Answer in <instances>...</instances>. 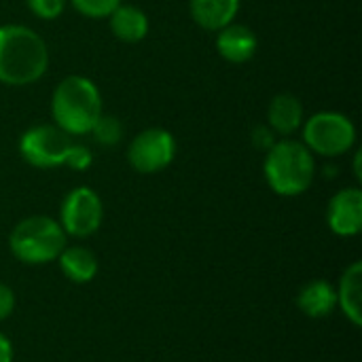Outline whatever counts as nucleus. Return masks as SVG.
I'll use <instances>...</instances> for the list:
<instances>
[{
	"instance_id": "nucleus-1",
	"label": "nucleus",
	"mask_w": 362,
	"mask_h": 362,
	"mask_svg": "<svg viewBox=\"0 0 362 362\" xmlns=\"http://www.w3.org/2000/svg\"><path fill=\"white\" fill-rule=\"evenodd\" d=\"M49 68L47 42L21 23L0 25V83L25 87L45 76Z\"/></svg>"
},
{
	"instance_id": "nucleus-2",
	"label": "nucleus",
	"mask_w": 362,
	"mask_h": 362,
	"mask_svg": "<svg viewBox=\"0 0 362 362\" xmlns=\"http://www.w3.org/2000/svg\"><path fill=\"white\" fill-rule=\"evenodd\" d=\"M102 115V95L91 78L70 74L53 89V125H57L68 136H87Z\"/></svg>"
},
{
	"instance_id": "nucleus-3",
	"label": "nucleus",
	"mask_w": 362,
	"mask_h": 362,
	"mask_svg": "<svg viewBox=\"0 0 362 362\" xmlns=\"http://www.w3.org/2000/svg\"><path fill=\"white\" fill-rule=\"evenodd\" d=\"M267 187L280 197L303 195L316 178V159L303 142L284 138L276 140L263 159Z\"/></svg>"
},
{
	"instance_id": "nucleus-4",
	"label": "nucleus",
	"mask_w": 362,
	"mask_h": 362,
	"mask_svg": "<svg viewBox=\"0 0 362 362\" xmlns=\"http://www.w3.org/2000/svg\"><path fill=\"white\" fill-rule=\"evenodd\" d=\"M68 246L57 218L47 214H32L21 218L8 235L11 255L23 265H49L55 263L62 250Z\"/></svg>"
},
{
	"instance_id": "nucleus-5",
	"label": "nucleus",
	"mask_w": 362,
	"mask_h": 362,
	"mask_svg": "<svg viewBox=\"0 0 362 362\" xmlns=\"http://www.w3.org/2000/svg\"><path fill=\"white\" fill-rule=\"evenodd\" d=\"M303 144L312 155L320 157H341L350 153L356 144V127L350 117L322 110L303 121Z\"/></svg>"
},
{
	"instance_id": "nucleus-6",
	"label": "nucleus",
	"mask_w": 362,
	"mask_h": 362,
	"mask_svg": "<svg viewBox=\"0 0 362 362\" xmlns=\"http://www.w3.org/2000/svg\"><path fill=\"white\" fill-rule=\"evenodd\" d=\"M74 140L57 125H34L19 138L21 159L38 170H53L66 165Z\"/></svg>"
},
{
	"instance_id": "nucleus-7",
	"label": "nucleus",
	"mask_w": 362,
	"mask_h": 362,
	"mask_svg": "<svg viewBox=\"0 0 362 362\" xmlns=\"http://www.w3.org/2000/svg\"><path fill=\"white\" fill-rule=\"evenodd\" d=\"M104 221V204L100 195L89 187H76L72 189L62 206H59V218L64 233L68 238L85 240L98 233Z\"/></svg>"
},
{
	"instance_id": "nucleus-8",
	"label": "nucleus",
	"mask_w": 362,
	"mask_h": 362,
	"mask_svg": "<svg viewBox=\"0 0 362 362\" xmlns=\"http://www.w3.org/2000/svg\"><path fill=\"white\" fill-rule=\"evenodd\" d=\"M176 159V140L163 127H148L134 136L127 146V161L138 174H159Z\"/></svg>"
},
{
	"instance_id": "nucleus-9",
	"label": "nucleus",
	"mask_w": 362,
	"mask_h": 362,
	"mask_svg": "<svg viewBox=\"0 0 362 362\" xmlns=\"http://www.w3.org/2000/svg\"><path fill=\"white\" fill-rule=\"evenodd\" d=\"M327 225L339 238H354L362 231V191L346 187L327 206Z\"/></svg>"
},
{
	"instance_id": "nucleus-10",
	"label": "nucleus",
	"mask_w": 362,
	"mask_h": 362,
	"mask_svg": "<svg viewBox=\"0 0 362 362\" xmlns=\"http://www.w3.org/2000/svg\"><path fill=\"white\" fill-rule=\"evenodd\" d=\"M216 51L229 64H246L259 51L257 34L244 23H229L216 32Z\"/></svg>"
},
{
	"instance_id": "nucleus-11",
	"label": "nucleus",
	"mask_w": 362,
	"mask_h": 362,
	"mask_svg": "<svg viewBox=\"0 0 362 362\" xmlns=\"http://www.w3.org/2000/svg\"><path fill=\"white\" fill-rule=\"evenodd\" d=\"M295 303L299 312L312 320H322L329 318L337 310V293L335 284L329 280H310L308 284L301 286V291L295 297Z\"/></svg>"
},
{
	"instance_id": "nucleus-12",
	"label": "nucleus",
	"mask_w": 362,
	"mask_h": 362,
	"mask_svg": "<svg viewBox=\"0 0 362 362\" xmlns=\"http://www.w3.org/2000/svg\"><path fill=\"white\" fill-rule=\"evenodd\" d=\"M337 308L352 322V327H362V263L354 261L344 269L339 282L335 284Z\"/></svg>"
},
{
	"instance_id": "nucleus-13",
	"label": "nucleus",
	"mask_w": 362,
	"mask_h": 362,
	"mask_svg": "<svg viewBox=\"0 0 362 362\" xmlns=\"http://www.w3.org/2000/svg\"><path fill=\"white\" fill-rule=\"evenodd\" d=\"M305 121L303 104L293 93H278L267 108V127L278 136H293Z\"/></svg>"
},
{
	"instance_id": "nucleus-14",
	"label": "nucleus",
	"mask_w": 362,
	"mask_h": 362,
	"mask_svg": "<svg viewBox=\"0 0 362 362\" xmlns=\"http://www.w3.org/2000/svg\"><path fill=\"white\" fill-rule=\"evenodd\" d=\"M240 2L242 0H189V11L202 30L218 32L235 21Z\"/></svg>"
},
{
	"instance_id": "nucleus-15",
	"label": "nucleus",
	"mask_w": 362,
	"mask_h": 362,
	"mask_svg": "<svg viewBox=\"0 0 362 362\" xmlns=\"http://www.w3.org/2000/svg\"><path fill=\"white\" fill-rule=\"evenodd\" d=\"M59 272L72 284H89L100 272V263L93 250L85 246H66L57 257Z\"/></svg>"
},
{
	"instance_id": "nucleus-16",
	"label": "nucleus",
	"mask_w": 362,
	"mask_h": 362,
	"mask_svg": "<svg viewBox=\"0 0 362 362\" xmlns=\"http://www.w3.org/2000/svg\"><path fill=\"white\" fill-rule=\"evenodd\" d=\"M106 19L110 23V32L121 42L134 45L144 40L148 34V17L134 4H119Z\"/></svg>"
},
{
	"instance_id": "nucleus-17",
	"label": "nucleus",
	"mask_w": 362,
	"mask_h": 362,
	"mask_svg": "<svg viewBox=\"0 0 362 362\" xmlns=\"http://www.w3.org/2000/svg\"><path fill=\"white\" fill-rule=\"evenodd\" d=\"M89 134L93 136V140L98 144H102V146H115L123 138V125H121V121L115 115H102L95 121V125H93V129Z\"/></svg>"
},
{
	"instance_id": "nucleus-18",
	"label": "nucleus",
	"mask_w": 362,
	"mask_h": 362,
	"mask_svg": "<svg viewBox=\"0 0 362 362\" xmlns=\"http://www.w3.org/2000/svg\"><path fill=\"white\" fill-rule=\"evenodd\" d=\"M74 11L89 19H106L123 0H70Z\"/></svg>"
},
{
	"instance_id": "nucleus-19",
	"label": "nucleus",
	"mask_w": 362,
	"mask_h": 362,
	"mask_svg": "<svg viewBox=\"0 0 362 362\" xmlns=\"http://www.w3.org/2000/svg\"><path fill=\"white\" fill-rule=\"evenodd\" d=\"M25 4L32 15H36L38 19H45V21L57 19L66 8V0H25Z\"/></svg>"
},
{
	"instance_id": "nucleus-20",
	"label": "nucleus",
	"mask_w": 362,
	"mask_h": 362,
	"mask_svg": "<svg viewBox=\"0 0 362 362\" xmlns=\"http://www.w3.org/2000/svg\"><path fill=\"white\" fill-rule=\"evenodd\" d=\"M91 163H93V155H91V151H89L85 144L74 142V144H72V148H70V153H68L66 168L76 170V172H85Z\"/></svg>"
},
{
	"instance_id": "nucleus-21",
	"label": "nucleus",
	"mask_w": 362,
	"mask_h": 362,
	"mask_svg": "<svg viewBox=\"0 0 362 362\" xmlns=\"http://www.w3.org/2000/svg\"><path fill=\"white\" fill-rule=\"evenodd\" d=\"M13 312H15V293L11 286L0 282V322L11 318Z\"/></svg>"
},
{
	"instance_id": "nucleus-22",
	"label": "nucleus",
	"mask_w": 362,
	"mask_h": 362,
	"mask_svg": "<svg viewBox=\"0 0 362 362\" xmlns=\"http://www.w3.org/2000/svg\"><path fill=\"white\" fill-rule=\"evenodd\" d=\"M252 142H255L257 148L267 151V148L276 142V134H274L269 127H257V129L252 132Z\"/></svg>"
},
{
	"instance_id": "nucleus-23",
	"label": "nucleus",
	"mask_w": 362,
	"mask_h": 362,
	"mask_svg": "<svg viewBox=\"0 0 362 362\" xmlns=\"http://www.w3.org/2000/svg\"><path fill=\"white\" fill-rule=\"evenodd\" d=\"M15 361V348H13V341L0 333V362H13Z\"/></svg>"
},
{
	"instance_id": "nucleus-24",
	"label": "nucleus",
	"mask_w": 362,
	"mask_h": 362,
	"mask_svg": "<svg viewBox=\"0 0 362 362\" xmlns=\"http://www.w3.org/2000/svg\"><path fill=\"white\" fill-rule=\"evenodd\" d=\"M354 176H356V180L361 182L362 180V170H361V151H356V155H354Z\"/></svg>"
}]
</instances>
